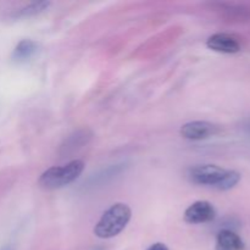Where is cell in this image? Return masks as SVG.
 I'll list each match as a JSON object with an SVG mask.
<instances>
[{
    "label": "cell",
    "mask_w": 250,
    "mask_h": 250,
    "mask_svg": "<svg viewBox=\"0 0 250 250\" xmlns=\"http://www.w3.org/2000/svg\"><path fill=\"white\" fill-rule=\"evenodd\" d=\"M146 250H168V248L167 246L164 243H154L151 244V246Z\"/></svg>",
    "instance_id": "obj_11"
},
{
    "label": "cell",
    "mask_w": 250,
    "mask_h": 250,
    "mask_svg": "<svg viewBox=\"0 0 250 250\" xmlns=\"http://www.w3.org/2000/svg\"><path fill=\"white\" fill-rule=\"evenodd\" d=\"M246 129H247V131H248L249 133H250V120H249L248 122H247V125H246Z\"/></svg>",
    "instance_id": "obj_12"
},
{
    "label": "cell",
    "mask_w": 250,
    "mask_h": 250,
    "mask_svg": "<svg viewBox=\"0 0 250 250\" xmlns=\"http://www.w3.org/2000/svg\"><path fill=\"white\" fill-rule=\"evenodd\" d=\"M244 242L236 232L231 229H221L216 237V250H244Z\"/></svg>",
    "instance_id": "obj_7"
},
{
    "label": "cell",
    "mask_w": 250,
    "mask_h": 250,
    "mask_svg": "<svg viewBox=\"0 0 250 250\" xmlns=\"http://www.w3.org/2000/svg\"><path fill=\"white\" fill-rule=\"evenodd\" d=\"M207 46L222 54H236L241 51L242 45L238 39L229 33H215L207 41Z\"/></svg>",
    "instance_id": "obj_6"
},
{
    "label": "cell",
    "mask_w": 250,
    "mask_h": 250,
    "mask_svg": "<svg viewBox=\"0 0 250 250\" xmlns=\"http://www.w3.org/2000/svg\"><path fill=\"white\" fill-rule=\"evenodd\" d=\"M216 217V209L207 200H198L186 209L183 219L187 224L199 225L211 222Z\"/></svg>",
    "instance_id": "obj_5"
},
{
    "label": "cell",
    "mask_w": 250,
    "mask_h": 250,
    "mask_svg": "<svg viewBox=\"0 0 250 250\" xmlns=\"http://www.w3.org/2000/svg\"><path fill=\"white\" fill-rule=\"evenodd\" d=\"M83 170H84V163L78 159L62 166H51L42 173L38 180V185L43 189H59L75 182Z\"/></svg>",
    "instance_id": "obj_3"
},
{
    "label": "cell",
    "mask_w": 250,
    "mask_h": 250,
    "mask_svg": "<svg viewBox=\"0 0 250 250\" xmlns=\"http://www.w3.org/2000/svg\"><path fill=\"white\" fill-rule=\"evenodd\" d=\"M92 137H93V133L87 128L73 132V133L65 141V146H62V149L65 150V154L71 153V151H75V149H78L82 146H84V144H87L88 142L92 139Z\"/></svg>",
    "instance_id": "obj_9"
},
{
    "label": "cell",
    "mask_w": 250,
    "mask_h": 250,
    "mask_svg": "<svg viewBox=\"0 0 250 250\" xmlns=\"http://www.w3.org/2000/svg\"><path fill=\"white\" fill-rule=\"evenodd\" d=\"M38 50V44L32 39H22L12 51V60L15 62H24L29 60Z\"/></svg>",
    "instance_id": "obj_8"
},
{
    "label": "cell",
    "mask_w": 250,
    "mask_h": 250,
    "mask_svg": "<svg viewBox=\"0 0 250 250\" xmlns=\"http://www.w3.org/2000/svg\"><path fill=\"white\" fill-rule=\"evenodd\" d=\"M131 217V208L124 203H116L102 215L94 227V234L102 239L114 238L126 229Z\"/></svg>",
    "instance_id": "obj_2"
},
{
    "label": "cell",
    "mask_w": 250,
    "mask_h": 250,
    "mask_svg": "<svg viewBox=\"0 0 250 250\" xmlns=\"http://www.w3.org/2000/svg\"><path fill=\"white\" fill-rule=\"evenodd\" d=\"M241 173L234 170H226L217 165L205 164L188 168L187 178L190 183L217 190H229L241 181Z\"/></svg>",
    "instance_id": "obj_1"
},
{
    "label": "cell",
    "mask_w": 250,
    "mask_h": 250,
    "mask_svg": "<svg viewBox=\"0 0 250 250\" xmlns=\"http://www.w3.org/2000/svg\"><path fill=\"white\" fill-rule=\"evenodd\" d=\"M50 2L49 1H39V2H32V4L27 5V6L22 7L19 11L15 14L16 17H29V16H36V15L42 14L45 10H48V7L50 6Z\"/></svg>",
    "instance_id": "obj_10"
},
{
    "label": "cell",
    "mask_w": 250,
    "mask_h": 250,
    "mask_svg": "<svg viewBox=\"0 0 250 250\" xmlns=\"http://www.w3.org/2000/svg\"><path fill=\"white\" fill-rule=\"evenodd\" d=\"M180 132L181 136L188 141H203L216 136L220 127L209 121H190L183 125Z\"/></svg>",
    "instance_id": "obj_4"
},
{
    "label": "cell",
    "mask_w": 250,
    "mask_h": 250,
    "mask_svg": "<svg viewBox=\"0 0 250 250\" xmlns=\"http://www.w3.org/2000/svg\"><path fill=\"white\" fill-rule=\"evenodd\" d=\"M4 250H10V249H4Z\"/></svg>",
    "instance_id": "obj_13"
}]
</instances>
